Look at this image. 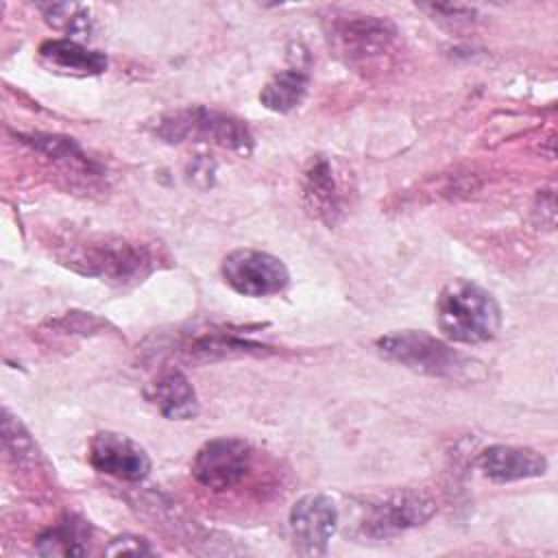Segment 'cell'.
Returning <instances> with one entry per match:
<instances>
[{"label": "cell", "mask_w": 558, "mask_h": 558, "mask_svg": "<svg viewBox=\"0 0 558 558\" xmlns=\"http://www.w3.org/2000/svg\"><path fill=\"white\" fill-rule=\"evenodd\" d=\"M436 323L451 342L482 344L497 336L501 310L482 286L469 279H453L436 299Z\"/></svg>", "instance_id": "1"}, {"label": "cell", "mask_w": 558, "mask_h": 558, "mask_svg": "<svg viewBox=\"0 0 558 558\" xmlns=\"http://www.w3.org/2000/svg\"><path fill=\"white\" fill-rule=\"evenodd\" d=\"M155 251L148 244L102 235L76 244L70 253V266L83 275L98 277L102 281L126 286L137 283L155 270Z\"/></svg>", "instance_id": "2"}, {"label": "cell", "mask_w": 558, "mask_h": 558, "mask_svg": "<svg viewBox=\"0 0 558 558\" xmlns=\"http://www.w3.org/2000/svg\"><path fill=\"white\" fill-rule=\"evenodd\" d=\"M377 349L388 357L399 362L405 368L432 375V377H447L460 379L471 375L475 360L466 357L464 353L449 347L445 340L416 329H403L386 333L377 340Z\"/></svg>", "instance_id": "3"}, {"label": "cell", "mask_w": 558, "mask_h": 558, "mask_svg": "<svg viewBox=\"0 0 558 558\" xmlns=\"http://www.w3.org/2000/svg\"><path fill=\"white\" fill-rule=\"evenodd\" d=\"M155 133L166 142H209L229 150L248 153L253 148V135L248 126L222 111L207 107H190L159 118Z\"/></svg>", "instance_id": "4"}, {"label": "cell", "mask_w": 558, "mask_h": 558, "mask_svg": "<svg viewBox=\"0 0 558 558\" xmlns=\"http://www.w3.org/2000/svg\"><path fill=\"white\" fill-rule=\"evenodd\" d=\"M397 28L379 15H333L327 39L347 63H366L390 50Z\"/></svg>", "instance_id": "5"}, {"label": "cell", "mask_w": 558, "mask_h": 558, "mask_svg": "<svg viewBox=\"0 0 558 558\" xmlns=\"http://www.w3.org/2000/svg\"><path fill=\"white\" fill-rule=\"evenodd\" d=\"M222 279L242 296H270L286 290L290 272L286 264L266 251L235 248L220 264Z\"/></svg>", "instance_id": "6"}, {"label": "cell", "mask_w": 558, "mask_h": 558, "mask_svg": "<svg viewBox=\"0 0 558 558\" xmlns=\"http://www.w3.org/2000/svg\"><path fill=\"white\" fill-rule=\"evenodd\" d=\"M253 462L248 442L233 436L207 440L192 460L194 480L209 490H227L244 480Z\"/></svg>", "instance_id": "7"}, {"label": "cell", "mask_w": 558, "mask_h": 558, "mask_svg": "<svg viewBox=\"0 0 558 558\" xmlns=\"http://www.w3.org/2000/svg\"><path fill=\"white\" fill-rule=\"evenodd\" d=\"M436 512V504L414 490L392 493L371 504L360 519V534L366 538H392L405 530L423 525Z\"/></svg>", "instance_id": "8"}, {"label": "cell", "mask_w": 558, "mask_h": 558, "mask_svg": "<svg viewBox=\"0 0 558 558\" xmlns=\"http://www.w3.org/2000/svg\"><path fill=\"white\" fill-rule=\"evenodd\" d=\"M338 163L327 155H316L307 161L301 181L305 209L327 227L336 225L344 214L349 190Z\"/></svg>", "instance_id": "9"}, {"label": "cell", "mask_w": 558, "mask_h": 558, "mask_svg": "<svg viewBox=\"0 0 558 558\" xmlns=\"http://www.w3.org/2000/svg\"><path fill=\"white\" fill-rule=\"evenodd\" d=\"M338 506L327 495L310 493L296 499L288 514L294 549L303 556L325 554L331 536L338 530Z\"/></svg>", "instance_id": "10"}, {"label": "cell", "mask_w": 558, "mask_h": 558, "mask_svg": "<svg viewBox=\"0 0 558 558\" xmlns=\"http://www.w3.org/2000/svg\"><path fill=\"white\" fill-rule=\"evenodd\" d=\"M89 464L109 477L122 482H142L150 473L146 449L133 438L118 432H98L87 445Z\"/></svg>", "instance_id": "11"}, {"label": "cell", "mask_w": 558, "mask_h": 558, "mask_svg": "<svg viewBox=\"0 0 558 558\" xmlns=\"http://www.w3.org/2000/svg\"><path fill=\"white\" fill-rule=\"evenodd\" d=\"M146 401L170 421H190L198 414V397L179 368L161 371L144 388Z\"/></svg>", "instance_id": "12"}, {"label": "cell", "mask_w": 558, "mask_h": 558, "mask_svg": "<svg viewBox=\"0 0 558 558\" xmlns=\"http://www.w3.org/2000/svg\"><path fill=\"white\" fill-rule=\"evenodd\" d=\"M480 469L495 482H519L541 477L547 471V460L530 447L490 445L480 453Z\"/></svg>", "instance_id": "13"}, {"label": "cell", "mask_w": 558, "mask_h": 558, "mask_svg": "<svg viewBox=\"0 0 558 558\" xmlns=\"http://www.w3.org/2000/svg\"><path fill=\"white\" fill-rule=\"evenodd\" d=\"M39 59L54 70L78 74V76L102 74L109 65V59L105 52L92 50L70 37H52L41 41Z\"/></svg>", "instance_id": "14"}, {"label": "cell", "mask_w": 558, "mask_h": 558, "mask_svg": "<svg viewBox=\"0 0 558 558\" xmlns=\"http://www.w3.org/2000/svg\"><path fill=\"white\" fill-rule=\"evenodd\" d=\"M92 527L76 514H65L37 538V554L41 556H83L87 554Z\"/></svg>", "instance_id": "15"}, {"label": "cell", "mask_w": 558, "mask_h": 558, "mask_svg": "<svg viewBox=\"0 0 558 558\" xmlns=\"http://www.w3.org/2000/svg\"><path fill=\"white\" fill-rule=\"evenodd\" d=\"M307 70L299 63L292 68H286L277 72L259 92V102L277 113H288L294 107L301 105L305 92H307Z\"/></svg>", "instance_id": "16"}, {"label": "cell", "mask_w": 558, "mask_h": 558, "mask_svg": "<svg viewBox=\"0 0 558 558\" xmlns=\"http://www.w3.org/2000/svg\"><path fill=\"white\" fill-rule=\"evenodd\" d=\"M190 355H198V357H220V355H229V353H248V351H259L264 347L251 342V340H242L233 333L227 331H209L201 338H196L190 347Z\"/></svg>", "instance_id": "17"}, {"label": "cell", "mask_w": 558, "mask_h": 558, "mask_svg": "<svg viewBox=\"0 0 558 558\" xmlns=\"http://www.w3.org/2000/svg\"><path fill=\"white\" fill-rule=\"evenodd\" d=\"M39 9L44 13V20L57 31H65L70 35L89 31L92 17H89V9L83 4L61 2V4H39Z\"/></svg>", "instance_id": "18"}, {"label": "cell", "mask_w": 558, "mask_h": 558, "mask_svg": "<svg viewBox=\"0 0 558 558\" xmlns=\"http://www.w3.org/2000/svg\"><path fill=\"white\" fill-rule=\"evenodd\" d=\"M107 554L109 556H116V554L142 556V554H153V549H150L146 538H140V536H133V534H124V536H118V538L111 541V545L107 547Z\"/></svg>", "instance_id": "19"}, {"label": "cell", "mask_w": 558, "mask_h": 558, "mask_svg": "<svg viewBox=\"0 0 558 558\" xmlns=\"http://www.w3.org/2000/svg\"><path fill=\"white\" fill-rule=\"evenodd\" d=\"M423 9L438 15V20H449L456 24L473 20V9L462 7V4H425Z\"/></svg>", "instance_id": "20"}]
</instances>
